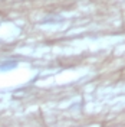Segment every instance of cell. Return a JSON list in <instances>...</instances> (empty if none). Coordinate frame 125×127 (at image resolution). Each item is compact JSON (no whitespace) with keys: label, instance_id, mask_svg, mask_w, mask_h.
Segmentation results:
<instances>
[{"label":"cell","instance_id":"1","mask_svg":"<svg viewBox=\"0 0 125 127\" xmlns=\"http://www.w3.org/2000/svg\"><path fill=\"white\" fill-rule=\"evenodd\" d=\"M16 66V62L15 61H13V62H4V64H1V65H0V69H1V71H6V69H12V68H15Z\"/></svg>","mask_w":125,"mask_h":127}]
</instances>
